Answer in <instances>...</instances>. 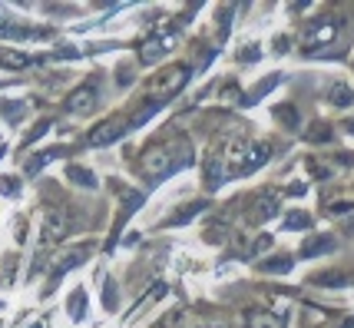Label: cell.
Wrapping results in <instances>:
<instances>
[{
	"label": "cell",
	"instance_id": "6da1fadb",
	"mask_svg": "<svg viewBox=\"0 0 354 328\" xmlns=\"http://www.w3.org/2000/svg\"><path fill=\"white\" fill-rule=\"evenodd\" d=\"M272 153V146L268 143H255V140H232L225 146V153H222V170L225 176H242V172H252L265 166V159Z\"/></svg>",
	"mask_w": 354,
	"mask_h": 328
},
{
	"label": "cell",
	"instance_id": "7a4b0ae2",
	"mask_svg": "<svg viewBox=\"0 0 354 328\" xmlns=\"http://www.w3.org/2000/svg\"><path fill=\"white\" fill-rule=\"evenodd\" d=\"M185 80H189V66H169V70H162L159 77L149 80V86H146V100L149 103H162V100H169L176 96L179 90L185 86Z\"/></svg>",
	"mask_w": 354,
	"mask_h": 328
},
{
	"label": "cell",
	"instance_id": "3957f363",
	"mask_svg": "<svg viewBox=\"0 0 354 328\" xmlns=\"http://www.w3.org/2000/svg\"><path fill=\"white\" fill-rule=\"evenodd\" d=\"M335 37H338V20L324 17V20H318V24L305 27V33H301V47L305 50H322V47H328Z\"/></svg>",
	"mask_w": 354,
	"mask_h": 328
},
{
	"label": "cell",
	"instance_id": "277c9868",
	"mask_svg": "<svg viewBox=\"0 0 354 328\" xmlns=\"http://www.w3.org/2000/svg\"><path fill=\"white\" fill-rule=\"evenodd\" d=\"M169 170H172L169 146H156V149H149V153L142 156V172H146L149 179H159V176H166Z\"/></svg>",
	"mask_w": 354,
	"mask_h": 328
},
{
	"label": "cell",
	"instance_id": "5b68a950",
	"mask_svg": "<svg viewBox=\"0 0 354 328\" xmlns=\"http://www.w3.org/2000/svg\"><path fill=\"white\" fill-rule=\"evenodd\" d=\"M129 126H133V120H109V123H103V126H96V129H93L90 143H93V146H103V143L116 140V136H123Z\"/></svg>",
	"mask_w": 354,
	"mask_h": 328
},
{
	"label": "cell",
	"instance_id": "8992f818",
	"mask_svg": "<svg viewBox=\"0 0 354 328\" xmlns=\"http://www.w3.org/2000/svg\"><path fill=\"white\" fill-rule=\"evenodd\" d=\"M275 209H278V196L275 192H265L262 199L252 206V219H255V222H265V219L275 216Z\"/></svg>",
	"mask_w": 354,
	"mask_h": 328
},
{
	"label": "cell",
	"instance_id": "52a82bcc",
	"mask_svg": "<svg viewBox=\"0 0 354 328\" xmlns=\"http://www.w3.org/2000/svg\"><path fill=\"white\" fill-rule=\"evenodd\" d=\"M93 103H96V86H80L77 93L66 100L70 109H93Z\"/></svg>",
	"mask_w": 354,
	"mask_h": 328
},
{
	"label": "cell",
	"instance_id": "ba28073f",
	"mask_svg": "<svg viewBox=\"0 0 354 328\" xmlns=\"http://www.w3.org/2000/svg\"><path fill=\"white\" fill-rule=\"evenodd\" d=\"M248 328H285V318L275 312H252L248 315Z\"/></svg>",
	"mask_w": 354,
	"mask_h": 328
},
{
	"label": "cell",
	"instance_id": "9c48e42d",
	"mask_svg": "<svg viewBox=\"0 0 354 328\" xmlns=\"http://www.w3.org/2000/svg\"><path fill=\"white\" fill-rule=\"evenodd\" d=\"M331 249H335V239H331V235H315L311 242L301 246V255L311 259V255H322V252H331Z\"/></svg>",
	"mask_w": 354,
	"mask_h": 328
},
{
	"label": "cell",
	"instance_id": "30bf717a",
	"mask_svg": "<svg viewBox=\"0 0 354 328\" xmlns=\"http://www.w3.org/2000/svg\"><path fill=\"white\" fill-rule=\"evenodd\" d=\"M328 100H331L335 107H354V93L348 83H335V86L328 90Z\"/></svg>",
	"mask_w": 354,
	"mask_h": 328
},
{
	"label": "cell",
	"instance_id": "8fae6325",
	"mask_svg": "<svg viewBox=\"0 0 354 328\" xmlns=\"http://www.w3.org/2000/svg\"><path fill=\"white\" fill-rule=\"evenodd\" d=\"M315 282L318 285H348V282H354L351 272H324V275H315Z\"/></svg>",
	"mask_w": 354,
	"mask_h": 328
},
{
	"label": "cell",
	"instance_id": "7c38bea8",
	"mask_svg": "<svg viewBox=\"0 0 354 328\" xmlns=\"http://www.w3.org/2000/svg\"><path fill=\"white\" fill-rule=\"evenodd\" d=\"M275 120L285 126H298V113H295V107L281 103V107H275Z\"/></svg>",
	"mask_w": 354,
	"mask_h": 328
},
{
	"label": "cell",
	"instance_id": "4fadbf2b",
	"mask_svg": "<svg viewBox=\"0 0 354 328\" xmlns=\"http://www.w3.org/2000/svg\"><path fill=\"white\" fill-rule=\"evenodd\" d=\"M262 268L265 272H281V275H285V272L292 268V259H288V255H278V259H268Z\"/></svg>",
	"mask_w": 354,
	"mask_h": 328
},
{
	"label": "cell",
	"instance_id": "5bb4252c",
	"mask_svg": "<svg viewBox=\"0 0 354 328\" xmlns=\"http://www.w3.org/2000/svg\"><path fill=\"white\" fill-rule=\"evenodd\" d=\"M308 226H311L308 212H292V216L285 219V229H308Z\"/></svg>",
	"mask_w": 354,
	"mask_h": 328
},
{
	"label": "cell",
	"instance_id": "9a60e30c",
	"mask_svg": "<svg viewBox=\"0 0 354 328\" xmlns=\"http://www.w3.org/2000/svg\"><path fill=\"white\" fill-rule=\"evenodd\" d=\"M66 176H70V179H77V183H83V186H93V183H96V179H93V172L80 170V166H70V170H66Z\"/></svg>",
	"mask_w": 354,
	"mask_h": 328
},
{
	"label": "cell",
	"instance_id": "2e32d148",
	"mask_svg": "<svg viewBox=\"0 0 354 328\" xmlns=\"http://www.w3.org/2000/svg\"><path fill=\"white\" fill-rule=\"evenodd\" d=\"M308 136H311V140H318V143L328 140V126H324V123H315V126H311Z\"/></svg>",
	"mask_w": 354,
	"mask_h": 328
},
{
	"label": "cell",
	"instance_id": "e0dca14e",
	"mask_svg": "<svg viewBox=\"0 0 354 328\" xmlns=\"http://www.w3.org/2000/svg\"><path fill=\"white\" fill-rule=\"evenodd\" d=\"M351 209H354V203H331V216H344Z\"/></svg>",
	"mask_w": 354,
	"mask_h": 328
},
{
	"label": "cell",
	"instance_id": "ac0fdd59",
	"mask_svg": "<svg viewBox=\"0 0 354 328\" xmlns=\"http://www.w3.org/2000/svg\"><path fill=\"white\" fill-rule=\"evenodd\" d=\"M348 129H351V133H354V116H351V120H348Z\"/></svg>",
	"mask_w": 354,
	"mask_h": 328
}]
</instances>
